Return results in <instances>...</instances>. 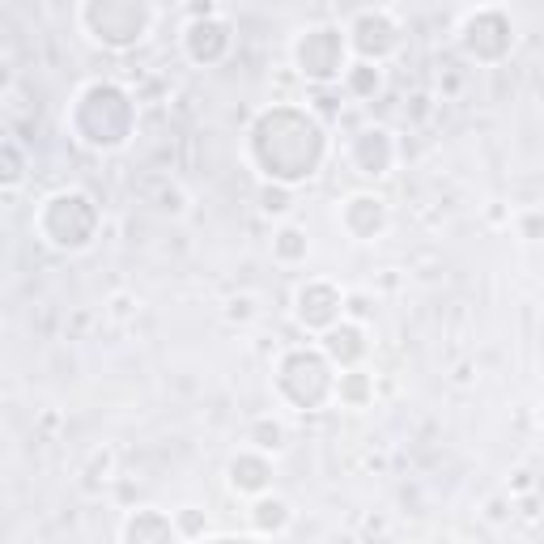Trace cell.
Wrapping results in <instances>:
<instances>
[{
	"label": "cell",
	"mask_w": 544,
	"mask_h": 544,
	"mask_svg": "<svg viewBox=\"0 0 544 544\" xmlns=\"http://www.w3.org/2000/svg\"><path fill=\"white\" fill-rule=\"evenodd\" d=\"M519 230H523V238H544V213L540 209H527L519 217Z\"/></svg>",
	"instance_id": "f1b7e54d"
},
{
	"label": "cell",
	"mask_w": 544,
	"mask_h": 544,
	"mask_svg": "<svg viewBox=\"0 0 544 544\" xmlns=\"http://www.w3.org/2000/svg\"><path fill=\"white\" fill-rule=\"evenodd\" d=\"M124 544H183L179 527H175V515H166V510H132L124 519Z\"/></svg>",
	"instance_id": "5bb4252c"
},
{
	"label": "cell",
	"mask_w": 544,
	"mask_h": 544,
	"mask_svg": "<svg viewBox=\"0 0 544 544\" xmlns=\"http://www.w3.org/2000/svg\"><path fill=\"white\" fill-rule=\"evenodd\" d=\"M251 153L268 183H285L294 187L302 179H311L323 153H328V132L315 119V111H298V107H272L255 119L251 128Z\"/></svg>",
	"instance_id": "6da1fadb"
},
{
	"label": "cell",
	"mask_w": 544,
	"mask_h": 544,
	"mask_svg": "<svg viewBox=\"0 0 544 544\" xmlns=\"http://www.w3.org/2000/svg\"><path fill=\"white\" fill-rule=\"evenodd\" d=\"M306 255H311V238L302 226H281L272 234V260L277 264H302Z\"/></svg>",
	"instance_id": "ac0fdd59"
},
{
	"label": "cell",
	"mask_w": 544,
	"mask_h": 544,
	"mask_svg": "<svg viewBox=\"0 0 544 544\" xmlns=\"http://www.w3.org/2000/svg\"><path fill=\"white\" fill-rule=\"evenodd\" d=\"M111 468H115V455L111 451H98L94 464H90V481H111Z\"/></svg>",
	"instance_id": "f546056e"
},
{
	"label": "cell",
	"mask_w": 544,
	"mask_h": 544,
	"mask_svg": "<svg viewBox=\"0 0 544 544\" xmlns=\"http://www.w3.org/2000/svg\"><path fill=\"white\" fill-rule=\"evenodd\" d=\"M506 493H510V498H527V493H536V476L527 468H515V472H510Z\"/></svg>",
	"instance_id": "83f0119b"
},
{
	"label": "cell",
	"mask_w": 544,
	"mask_h": 544,
	"mask_svg": "<svg viewBox=\"0 0 544 544\" xmlns=\"http://www.w3.org/2000/svg\"><path fill=\"white\" fill-rule=\"evenodd\" d=\"M175 527H179L183 540H200L204 532H209V515L196 506H183V510H175Z\"/></svg>",
	"instance_id": "603a6c76"
},
{
	"label": "cell",
	"mask_w": 544,
	"mask_h": 544,
	"mask_svg": "<svg viewBox=\"0 0 544 544\" xmlns=\"http://www.w3.org/2000/svg\"><path fill=\"white\" fill-rule=\"evenodd\" d=\"M294 64L311 85H340L349 73V34L340 26H306L294 39Z\"/></svg>",
	"instance_id": "5b68a950"
},
{
	"label": "cell",
	"mask_w": 544,
	"mask_h": 544,
	"mask_svg": "<svg viewBox=\"0 0 544 544\" xmlns=\"http://www.w3.org/2000/svg\"><path fill=\"white\" fill-rule=\"evenodd\" d=\"M111 311H115V315H128V311H132V298H128V294H115V298H111Z\"/></svg>",
	"instance_id": "4dcf8cb0"
},
{
	"label": "cell",
	"mask_w": 544,
	"mask_h": 544,
	"mask_svg": "<svg viewBox=\"0 0 544 544\" xmlns=\"http://www.w3.org/2000/svg\"><path fill=\"white\" fill-rule=\"evenodd\" d=\"M336 400L345 408H370L374 404V374H366L362 366L340 370L336 374Z\"/></svg>",
	"instance_id": "2e32d148"
},
{
	"label": "cell",
	"mask_w": 544,
	"mask_h": 544,
	"mask_svg": "<svg viewBox=\"0 0 544 544\" xmlns=\"http://www.w3.org/2000/svg\"><path fill=\"white\" fill-rule=\"evenodd\" d=\"M183 209H187V200H183V192H179V187L162 183V187H158V213H170V217H179Z\"/></svg>",
	"instance_id": "484cf974"
},
{
	"label": "cell",
	"mask_w": 544,
	"mask_h": 544,
	"mask_svg": "<svg viewBox=\"0 0 544 544\" xmlns=\"http://www.w3.org/2000/svg\"><path fill=\"white\" fill-rule=\"evenodd\" d=\"M0 158H5V175H0V183H5V192H17L22 187V179H26V158H22V145L9 141L0 145Z\"/></svg>",
	"instance_id": "44dd1931"
},
{
	"label": "cell",
	"mask_w": 544,
	"mask_h": 544,
	"mask_svg": "<svg viewBox=\"0 0 544 544\" xmlns=\"http://www.w3.org/2000/svg\"><path fill=\"white\" fill-rule=\"evenodd\" d=\"M247 442H251V451L277 455V451H285V425L277 417H255L247 430Z\"/></svg>",
	"instance_id": "d6986e66"
},
{
	"label": "cell",
	"mask_w": 544,
	"mask_h": 544,
	"mask_svg": "<svg viewBox=\"0 0 544 544\" xmlns=\"http://www.w3.org/2000/svg\"><path fill=\"white\" fill-rule=\"evenodd\" d=\"M39 234L43 243H51L56 251H81L94 243V230H98V209L94 200L77 192V187H68V192H56L43 200L39 209Z\"/></svg>",
	"instance_id": "277c9868"
},
{
	"label": "cell",
	"mask_w": 544,
	"mask_h": 544,
	"mask_svg": "<svg viewBox=\"0 0 544 544\" xmlns=\"http://www.w3.org/2000/svg\"><path fill=\"white\" fill-rule=\"evenodd\" d=\"M132 98L115 81H90L77 94L73 128L77 141L90 149H119L132 136Z\"/></svg>",
	"instance_id": "7a4b0ae2"
},
{
	"label": "cell",
	"mask_w": 544,
	"mask_h": 544,
	"mask_svg": "<svg viewBox=\"0 0 544 544\" xmlns=\"http://www.w3.org/2000/svg\"><path fill=\"white\" fill-rule=\"evenodd\" d=\"M340 230H345L353 243H374L387 230V200L374 192H353L340 200Z\"/></svg>",
	"instance_id": "30bf717a"
},
{
	"label": "cell",
	"mask_w": 544,
	"mask_h": 544,
	"mask_svg": "<svg viewBox=\"0 0 544 544\" xmlns=\"http://www.w3.org/2000/svg\"><path fill=\"white\" fill-rule=\"evenodd\" d=\"M349 158L357 166V175L383 179V175H391V166H396V141H391L387 128H362L349 145Z\"/></svg>",
	"instance_id": "8fae6325"
},
{
	"label": "cell",
	"mask_w": 544,
	"mask_h": 544,
	"mask_svg": "<svg viewBox=\"0 0 544 544\" xmlns=\"http://www.w3.org/2000/svg\"><path fill=\"white\" fill-rule=\"evenodd\" d=\"M370 315H374L370 294H345V319H349V323H362V328H366Z\"/></svg>",
	"instance_id": "d4e9b609"
},
{
	"label": "cell",
	"mask_w": 544,
	"mask_h": 544,
	"mask_svg": "<svg viewBox=\"0 0 544 544\" xmlns=\"http://www.w3.org/2000/svg\"><path fill=\"white\" fill-rule=\"evenodd\" d=\"M226 485L238 493V498H264L272 493V455L264 451H238L226 464Z\"/></svg>",
	"instance_id": "7c38bea8"
},
{
	"label": "cell",
	"mask_w": 544,
	"mask_h": 544,
	"mask_svg": "<svg viewBox=\"0 0 544 544\" xmlns=\"http://www.w3.org/2000/svg\"><path fill=\"white\" fill-rule=\"evenodd\" d=\"M234 47V34H230V22L221 13L213 17H192L183 26V51L192 64H221L230 56Z\"/></svg>",
	"instance_id": "9c48e42d"
},
{
	"label": "cell",
	"mask_w": 544,
	"mask_h": 544,
	"mask_svg": "<svg viewBox=\"0 0 544 544\" xmlns=\"http://www.w3.org/2000/svg\"><path fill=\"white\" fill-rule=\"evenodd\" d=\"M340 90L349 98H374L383 90V68L379 64H366V60H353L349 73L340 77Z\"/></svg>",
	"instance_id": "e0dca14e"
},
{
	"label": "cell",
	"mask_w": 544,
	"mask_h": 544,
	"mask_svg": "<svg viewBox=\"0 0 544 544\" xmlns=\"http://www.w3.org/2000/svg\"><path fill=\"white\" fill-rule=\"evenodd\" d=\"M294 319L302 323L306 332H328L345 319V294L332 281H306L294 294Z\"/></svg>",
	"instance_id": "ba28073f"
},
{
	"label": "cell",
	"mask_w": 544,
	"mask_h": 544,
	"mask_svg": "<svg viewBox=\"0 0 544 544\" xmlns=\"http://www.w3.org/2000/svg\"><path fill=\"white\" fill-rule=\"evenodd\" d=\"M510 515H515V498H510V493L489 498V506H485V519H489V523H506Z\"/></svg>",
	"instance_id": "4316f807"
},
{
	"label": "cell",
	"mask_w": 544,
	"mask_h": 544,
	"mask_svg": "<svg viewBox=\"0 0 544 544\" xmlns=\"http://www.w3.org/2000/svg\"><path fill=\"white\" fill-rule=\"evenodd\" d=\"M311 98H315V115L323 119H336L340 107H345V90L340 85H311Z\"/></svg>",
	"instance_id": "7402d4cb"
},
{
	"label": "cell",
	"mask_w": 544,
	"mask_h": 544,
	"mask_svg": "<svg viewBox=\"0 0 544 544\" xmlns=\"http://www.w3.org/2000/svg\"><path fill=\"white\" fill-rule=\"evenodd\" d=\"M247 519L260 536H281L285 527L294 523V506H289L285 498H277V493H264V498H251Z\"/></svg>",
	"instance_id": "9a60e30c"
},
{
	"label": "cell",
	"mask_w": 544,
	"mask_h": 544,
	"mask_svg": "<svg viewBox=\"0 0 544 544\" xmlns=\"http://www.w3.org/2000/svg\"><path fill=\"white\" fill-rule=\"evenodd\" d=\"M438 544H451V540H438Z\"/></svg>",
	"instance_id": "836d02e7"
},
{
	"label": "cell",
	"mask_w": 544,
	"mask_h": 544,
	"mask_svg": "<svg viewBox=\"0 0 544 544\" xmlns=\"http://www.w3.org/2000/svg\"><path fill=\"white\" fill-rule=\"evenodd\" d=\"M298 383H306L302 391V404L298 408H319V404H328L336 400V374H332V362L323 357V349H294V353H285V362L277 370V387H281V396L289 400L298 391Z\"/></svg>",
	"instance_id": "8992f818"
},
{
	"label": "cell",
	"mask_w": 544,
	"mask_h": 544,
	"mask_svg": "<svg viewBox=\"0 0 544 544\" xmlns=\"http://www.w3.org/2000/svg\"><path fill=\"white\" fill-rule=\"evenodd\" d=\"M345 34H349V51H357V60L379 64V68L400 47V22L391 9H357L349 17Z\"/></svg>",
	"instance_id": "52a82bcc"
},
{
	"label": "cell",
	"mask_w": 544,
	"mask_h": 544,
	"mask_svg": "<svg viewBox=\"0 0 544 544\" xmlns=\"http://www.w3.org/2000/svg\"><path fill=\"white\" fill-rule=\"evenodd\" d=\"M77 17L90 30L94 43L111 51H128L141 39H149L153 22H158V9L141 5V0H90V5L77 9Z\"/></svg>",
	"instance_id": "3957f363"
},
{
	"label": "cell",
	"mask_w": 544,
	"mask_h": 544,
	"mask_svg": "<svg viewBox=\"0 0 544 544\" xmlns=\"http://www.w3.org/2000/svg\"><path fill=\"white\" fill-rule=\"evenodd\" d=\"M319 349H323V357H328L332 366H340V370H357V366H362V357L370 353V340H366V328H362V323L340 319L336 328H328V332L319 336Z\"/></svg>",
	"instance_id": "4fadbf2b"
},
{
	"label": "cell",
	"mask_w": 544,
	"mask_h": 544,
	"mask_svg": "<svg viewBox=\"0 0 544 544\" xmlns=\"http://www.w3.org/2000/svg\"><path fill=\"white\" fill-rule=\"evenodd\" d=\"M255 315H260V306H255L251 294H238V298L226 302V319H230V323H251Z\"/></svg>",
	"instance_id": "cb8c5ba5"
},
{
	"label": "cell",
	"mask_w": 544,
	"mask_h": 544,
	"mask_svg": "<svg viewBox=\"0 0 544 544\" xmlns=\"http://www.w3.org/2000/svg\"><path fill=\"white\" fill-rule=\"evenodd\" d=\"M540 425H544V400H540Z\"/></svg>",
	"instance_id": "d6a6232c"
},
{
	"label": "cell",
	"mask_w": 544,
	"mask_h": 544,
	"mask_svg": "<svg viewBox=\"0 0 544 544\" xmlns=\"http://www.w3.org/2000/svg\"><path fill=\"white\" fill-rule=\"evenodd\" d=\"M255 200H260V213H268V217H285L289 209H294V187H285V183H264Z\"/></svg>",
	"instance_id": "ffe728a7"
},
{
	"label": "cell",
	"mask_w": 544,
	"mask_h": 544,
	"mask_svg": "<svg viewBox=\"0 0 544 544\" xmlns=\"http://www.w3.org/2000/svg\"><path fill=\"white\" fill-rule=\"evenodd\" d=\"M455 383H472V366H468V362L455 370Z\"/></svg>",
	"instance_id": "1f68e13d"
}]
</instances>
